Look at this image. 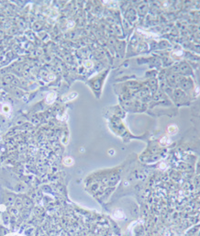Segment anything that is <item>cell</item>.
<instances>
[{"label":"cell","mask_w":200,"mask_h":236,"mask_svg":"<svg viewBox=\"0 0 200 236\" xmlns=\"http://www.w3.org/2000/svg\"><path fill=\"white\" fill-rule=\"evenodd\" d=\"M62 163H63V165H66V166H71V165H73V158H71V157H65L64 159H63V161H62Z\"/></svg>","instance_id":"3957f363"},{"label":"cell","mask_w":200,"mask_h":236,"mask_svg":"<svg viewBox=\"0 0 200 236\" xmlns=\"http://www.w3.org/2000/svg\"><path fill=\"white\" fill-rule=\"evenodd\" d=\"M161 142L162 145H167L170 143V139L167 136H164L161 139V142Z\"/></svg>","instance_id":"8992f818"},{"label":"cell","mask_w":200,"mask_h":236,"mask_svg":"<svg viewBox=\"0 0 200 236\" xmlns=\"http://www.w3.org/2000/svg\"><path fill=\"white\" fill-rule=\"evenodd\" d=\"M69 23H70V24H69V25H68V27H73V21H70V22H69Z\"/></svg>","instance_id":"ba28073f"},{"label":"cell","mask_w":200,"mask_h":236,"mask_svg":"<svg viewBox=\"0 0 200 236\" xmlns=\"http://www.w3.org/2000/svg\"><path fill=\"white\" fill-rule=\"evenodd\" d=\"M55 98H56V94L54 92H51L48 95V97H46V102L48 103V104H51L55 100Z\"/></svg>","instance_id":"6da1fadb"},{"label":"cell","mask_w":200,"mask_h":236,"mask_svg":"<svg viewBox=\"0 0 200 236\" xmlns=\"http://www.w3.org/2000/svg\"><path fill=\"white\" fill-rule=\"evenodd\" d=\"M76 96H77V93H76V92H73V93L69 94L68 96L64 97L63 100H64V101H70V100H73V98H75Z\"/></svg>","instance_id":"277c9868"},{"label":"cell","mask_w":200,"mask_h":236,"mask_svg":"<svg viewBox=\"0 0 200 236\" xmlns=\"http://www.w3.org/2000/svg\"><path fill=\"white\" fill-rule=\"evenodd\" d=\"M85 66H86L87 68H89V67H90V66L92 65V63H91L90 62H85Z\"/></svg>","instance_id":"52a82bcc"},{"label":"cell","mask_w":200,"mask_h":236,"mask_svg":"<svg viewBox=\"0 0 200 236\" xmlns=\"http://www.w3.org/2000/svg\"><path fill=\"white\" fill-rule=\"evenodd\" d=\"M113 216H114V218L115 219H122V218H124V213H123V211H120V210H117V211L114 212V214H113Z\"/></svg>","instance_id":"7a4b0ae2"},{"label":"cell","mask_w":200,"mask_h":236,"mask_svg":"<svg viewBox=\"0 0 200 236\" xmlns=\"http://www.w3.org/2000/svg\"><path fill=\"white\" fill-rule=\"evenodd\" d=\"M168 131H169L171 134H175L178 131V129L175 125H171L169 126V128H168Z\"/></svg>","instance_id":"5b68a950"}]
</instances>
